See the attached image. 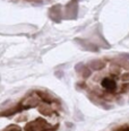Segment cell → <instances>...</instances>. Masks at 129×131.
Instances as JSON below:
<instances>
[{"instance_id": "6da1fadb", "label": "cell", "mask_w": 129, "mask_h": 131, "mask_svg": "<svg viewBox=\"0 0 129 131\" xmlns=\"http://www.w3.org/2000/svg\"><path fill=\"white\" fill-rule=\"evenodd\" d=\"M101 86L102 89L106 94H114L117 92H120V86L118 83L117 78L114 76H110V77H104L101 81Z\"/></svg>"}, {"instance_id": "7a4b0ae2", "label": "cell", "mask_w": 129, "mask_h": 131, "mask_svg": "<svg viewBox=\"0 0 129 131\" xmlns=\"http://www.w3.org/2000/svg\"><path fill=\"white\" fill-rule=\"evenodd\" d=\"M51 127H53V125L49 124L44 119L39 118L26 125V131H42V130L48 129V128H51Z\"/></svg>"}, {"instance_id": "3957f363", "label": "cell", "mask_w": 129, "mask_h": 131, "mask_svg": "<svg viewBox=\"0 0 129 131\" xmlns=\"http://www.w3.org/2000/svg\"><path fill=\"white\" fill-rule=\"evenodd\" d=\"M78 14V5H77V0H71L70 2H68L65 6V14L64 16L68 19L71 18H76Z\"/></svg>"}, {"instance_id": "277c9868", "label": "cell", "mask_w": 129, "mask_h": 131, "mask_svg": "<svg viewBox=\"0 0 129 131\" xmlns=\"http://www.w3.org/2000/svg\"><path fill=\"white\" fill-rule=\"evenodd\" d=\"M40 102H41V98L39 97V95H37L36 93H32L31 95L24 97V100L22 101V105L24 106V108L34 107V106L40 105Z\"/></svg>"}, {"instance_id": "5b68a950", "label": "cell", "mask_w": 129, "mask_h": 131, "mask_svg": "<svg viewBox=\"0 0 129 131\" xmlns=\"http://www.w3.org/2000/svg\"><path fill=\"white\" fill-rule=\"evenodd\" d=\"M75 42L78 43L81 45V48H83V50L85 51H92V52H97L98 51V46L95 44V43L91 42L88 40H85V39H75Z\"/></svg>"}, {"instance_id": "8992f818", "label": "cell", "mask_w": 129, "mask_h": 131, "mask_svg": "<svg viewBox=\"0 0 129 131\" xmlns=\"http://www.w3.org/2000/svg\"><path fill=\"white\" fill-rule=\"evenodd\" d=\"M49 17L51 18V20L56 21V23H60L62 18V9L60 5H56V6L51 7L49 9Z\"/></svg>"}, {"instance_id": "52a82bcc", "label": "cell", "mask_w": 129, "mask_h": 131, "mask_svg": "<svg viewBox=\"0 0 129 131\" xmlns=\"http://www.w3.org/2000/svg\"><path fill=\"white\" fill-rule=\"evenodd\" d=\"M105 67V62L102 61V60H93L88 63V69L92 71H98V70H102L103 68Z\"/></svg>"}, {"instance_id": "ba28073f", "label": "cell", "mask_w": 129, "mask_h": 131, "mask_svg": "<svg viewBox=\"0 0 129 131\" xmlns=\"http://www.w3.org/2000/svg\"><path fill=\"white\" fill-rule=\"evenodd\" d=\"M36 94L39 95V97L41 98V101H43V102H45V103H50L53 101V98H52V96L49 93H46V92H42V91H40V92H36Z\"/></svg>"}, {"instance_id": "9c48e42d", "label": "cell", "mask_w": 129, "mask_h": 131, "mask_svg": "<svg viewBox=\"0 0 129 131\" xmlns=\"http://www.w3.org/2000/svg\"><path fill=\"white\" fill-rule=\"evenodd\" d=\"M39 110H40V112L43 114V115H50V114L52 113L51 106H49L48 104L40 105V106H39Z\"/></svg>"}, {"instance_id": "30bf717a", "label": "cell", "mask_w": 129, "mask_h": 131, "mask_svg": "<svg viewBox=\"0 0 129 131\" xmlns=\"http://www.w3.org/2000/svg\"><path fill=\"white\" fill-rule=\"evenodd\" d=\"M82 75V77L83 78H88L90 77V75H91V70L88 69V68H86V67H84L83 68V70H82L81 72H79Z\"/></svg>"}, {"instance_id": "8fae6325", "label": "cell", "mask_w": 129, "mask_h": 131, "mask_svg": "<svg viewBox=\"0 0 129 131\" xmlns=\"http://www.w3.org/2000/svg\"><path fill=\"white\" fill-rule=\"evenodd\" d=\"M118 59H119L120 61L127 62V61H129V53H120L119 56H118Z\"/></svg>"}, {"instance_id": "7c38bea8", "label": "cell", "mask_w": 129, "mask_h": 131, "mask_svg": "<svg viewBox=\"0 0 129 131\" xmlns=\"http://www.w3.org/2000/svg\"><path fill=\"white\" fill-rule=\"evenodd\" d=\"M75 119L77 120V121H82V120H83V114L81 113V111L78 110V108H76L75 110Z\"/></svg>"}, {"instance_id": "4fadbf2b", "label": "cell", "mask_w": 129, "mask_h": 131, "mask_svg": "<svg viewBox=\"0 0 129 131\" xmlns=\"http://www.w3.org/2000/svg\"><path fill=\"white\" fill-rule=\"evenodd\" d=\"M54 75H56V77L58 79H62L65 77V72L62 71V70H56V71H54Z\"/></svg>"}, {"instance_id": "5bb4252c", "label": "cell", "mask_w": 129, "mask_h": 131, "mask_svg": "<svg viewBox=\"0 0 129 131\" xmlns=\"http://www.w3.org/2000/svg\"><path fill=\"white\" fill-rule=\"evenodd\" d=\"M85 67V66H84V63H83V62H79V63H77V64H76L75 66V70H76V72H81L82 71V70H83V68Z\"/></svg>"}, {"instance_id": "9a60e30c", "label": "cell", "mask_w": 129, "mask_h": 131, "mask_svg": "<svg viewBox=\"0 0 129 131\" xmlns=\"http://www.w3.org/2000/svg\"><path fill=\"white\" fill-rule=\"evenodd\" d=\"M10 104H12V102H10V101H6V102H4V103H1V104H0V108H5V107H6V105L10 106Z\"/></svg>"}, {"instance_id": "2e32d148", "label": "cell", "mask_w": 129, "mask_h": 131, "mask_svg": "<svg viewBox=\"0 0 129 131\" xmlns=\"http://www.w3.org/2000/svg\"><path fill=\"white\" fill-rule=\"evenodd\" d=\"M7 131H21V130H19V128L16 127V125H12V127L8 128Z\"/></svg>"}, {"instance_id": "e0dca14e", "label": "cell", "mask_w": 129, "mask_h": 131, "mask_svg": "<svg viewBox=\"0 0 129 131\" xmlns=\"http://www.w3.org/2000/svg\"><path fill=\"white\" fill-rule=\"evenodd\" d=\"M66 127H67L68 129H71V128H74V124L71 123V122H67V123H66Z\"/></svg>"}, {"instance_id": "ac0fdd59", "label": "cell", "mask_w": 129, "mask_h": 131, "mask_svg": "<svg viewBox=\"0 0 129 131\" xmlns=\"http://www.w3.org/2000/svg\"><path fill=\"white\" fill-rule=\"evenodd\" d=\"M122 131H129V128H128V129H123Z\"/></svg>"}]
</instances>
